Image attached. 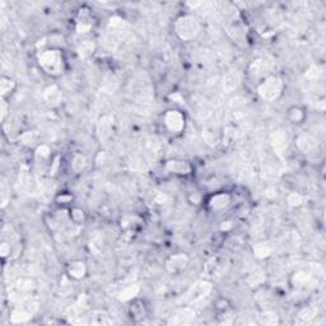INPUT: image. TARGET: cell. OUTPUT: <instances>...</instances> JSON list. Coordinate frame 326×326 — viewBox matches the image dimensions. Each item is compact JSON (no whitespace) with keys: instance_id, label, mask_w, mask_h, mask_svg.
<instances>
[{"instance_id":"8fae6325","label":"cell","mask_w":326,"mask_h":326,"mask_svg":"<svg viewBox=\"0 0 326 326\" xmlns=\"http://www.w3.org/2000/svg\"><path fill=\"white\" fill-rule=\"evenodd\" d=\"M42 98H44L45 103H46L49 107H59L62 102V98H64V94H62L61 88L58 86V84H49L47 87H45V89L42 90Z\"/></svg>"},{"instance_id":"5b68a950","label":"cell","mask_w":326,"mask_h":326,"mask_svg":"<svg viewBox=\"0 0 326 326\" xmlns=\"http://www.w3.org/2000/svg\"><path fill=\"white\" fill-rule=\"evenodd\" d=\"M163 126L171 134H180L186 127V116L181 110L170 109L163 114Z\"/></svg>"},{"instance_id":"ffe728a7","label":"cell","mask_w":326,"mask_h":326,"mask_svg":"<svg viewBox=\"0 0 326 326\" xmlns=\"http://www.w3.org/2000/svg\"><path fill=\"white\" fill-rule=\"evenodd\" d=\"M296 144L298 147V149L303 153H310L311 150L315 149L316 147V140L314 139L312 135L310 134H299L298 137L296 138Z\"/></svg>"},{"instance_id":"3957f363","label":"cell","mask_w":326,"mask_h":326,"mask_svg":"<svg viewBox=\"0 0 326 326\" xmlns=\"http://www.w3.org/2000/svg\"><path fill=\"white\" fill-rule=\"evenodd\" d=\"M258 94L264 101L273 102L276 101L283 94L284 90V82L279 75L269 74L261 79L260 83L256 87Z\"/></svg>"},{"instance_id":"9c48e42d","label":"cell","mask_w":326,"mask_h":326,"mask_svg":"<svg viewBox=\"0 0 326 326\" xmlns=\"http://www.w3.org/2000/svg\"><path fill=\"white\" fill-rule=\"evenodd\" d=\"M89 269H88V264L82 259H75V260L69 261L68 264L65 265V276H68L69 279L73 282H79L83 280L84 278H87Z\"/></svg>"},{"instance_id":"ba28073f","label":"cell","mask_w":326,"mask_h":326,"mask_svg":"<svg viewBox=\"0 0 326 326\" xmlns=\"http://www.w3.org/2000/svg\"><path fill=\"white\" fill-rule=\"evenodd\" d=\"M205 204H207L209 210L213 211V213H221V211L227 210L231 207L232 195L227 191L215 193L205 200Z\"/></svg>"},{"instance_id":"f35d334b","label":"cell","mask_w":326,"mask_h":326,"mask_svg":"<svg viewBox=\"0 0 326 326\" xmlns=\"http://www.w3.org/2000/svg\"><path fill=\"white\" fill-rule=\"evenodd\" d=\"M203 138H204V140L209 144V146H217L218 137L215 135L214 133H213V131H209V130L203 131Z\"/></svg>"},{"instance_id":"d6986e66","label":"cell","mask_w":326,"mask_h":326,"mask_svg":"<svg viewBox=\"0 0 326 326\" xmlns=\"http://www.w3.org/2000/svg\"><path fill=\"white\" fill-rule=\"evenodd\" d=\"M18 88V84L17 82L10 77H6V75H1L0 77V94H1V98H6L12 96L14 92Z\"/></svg>"},{"instance_id":"1f68e13d","label":"cell","mask_w":326,"mask_h":326,"mask_svg":"<svg viewBox=\"0 0 326 326\" xmlns=\"http://www.w3.org/2000/svg\"><path fill=\"white\" fill-rule=\"evenodd\" d=\"M304 202H306V198L298 193H291L287 196V203L292 208H299L304 204Z\"/></svg>"},{"instance_id":"83f0119b","label":"cell","mask_w":326,"mask_h":326,"mask_svg":"<svg viewBox=\"0 0 326 326\" xmlns=\"http://www.w3.org/2000/svg\"><path fill=\"white\" fill-rule=\"evenodd\" d=\"M69 215H70V222L78 224V226H82L87 221V213L79 207H70L69 208Z\"/></svg>"},{"instance_id":"52a82bcc","label":"cell","mask_w":326,"mask_h":326,"mask_svg":"<svg viewBox=\"0 0 326 326\" xmlns=\"http://www.w3.org/2000/svg\"><path fill=\"white\" fill-rule=\"evenodd\" d=\"M190 264V256L186 252H176L166 260V270L172 275H178L186 270Z\"/></svg>"},{"instance_id":"44dd1931","label":"cell","mask_w":326,"mask_h":326,"mask_svg":"<svg viewBox=\"0 0 326 326\" xmlns=\"http://www.w3.org/2000/svg\"><path fill=\"white\" fill-rule=\"evenodd\" d=\"M241 84V77L237 72H228L223 78V89L227 93H232Z\"/></svg>"},{"instance_id":"836d02e7","label":"cell","mask_w":326,"mask_h":326,"mask_svg":"<svg viewBox=\"0 0 326 326\" xmlns=\"http://www.w3.org/2000/svg\"><path fill=\"white\" fill-rule=\"evenodd\" d=\"M187 202H189L191 205H195V207H198V205H200L204 203V195H203V193L202 191H199V190L191 191V193L187 195Z\"/></svg>"},{"instance_id":"30bf717a","label":"cell","mask_w":326,"mask_h":326,"mask_svg":"<svg viewBox=\"0 0 326 326\" xmlns=\"http://www.w3.org/2000/svg\"><path fill=\"white\" fill-rule=\"evenodd\" d=\"M165 170L177 176H189L193 172V166L186 159L170 158L165 162Z\"/></svg>"},{"instance_id":"7402d4cb","label":"cell","mask_w":326,"mask_h":326,"mask_svg":"<svg viewBox=\"0 0 326 326\" xmlns=\"http://www.w3.org/2000/svg\"><path fill=\"white\" fill-rule=\"evenodd\" d=\"M317 310L314 307H304L299 311L297 316H296L295 324L297 325H307V324L312 323L315 317H316Z\"/></svg>"},{"instance_id":"5bb4252c","label":"cell","mask_w":326,"mask_h":326,"mask_svg":"<svg viewBox=\"0 0 326 326\" xmlns=\"http://www.w3.org/2000/svg\"><path fill=\"white\" fill-rule=\"evenodd\" d=\"M271 148L278 155H282L288 149V135L284 130H276L271 135Z\"/></svg>"},{"instance_id":"484cf974","label":"cell","mask_w":326,"mask_h":326,"mask_svg":"<svg viewBox=\"0 0 326 326\" xmlns=\"http://www.w3.org/2000/svg\"><path fill=\"white\" fill-rule=\"evenodd\" d=\"M258 323L265 326L278 325L280 324L279 315L276 314L275 311H263L258 315Z\"/></svg>"},{"instance_id":"2e32d148","label":"cell","mask_w":326,"mask_h":326,"mask_svg":"<svg viewBox=\"0 0 326 326\" xmlns=\"http://www.w3.org/2000/svg\"><path fill=\"white\" fill-rule=\"evenodd\" d=\"M251 250L255 258L259 259V260H265V259L270 258L274 247L267 241H258V242L252 245Z\"/></svg>"},{"instance_id":"e575fe53","label":"cell","mask_w":326,"mask_h":326,"mask_svg":"<svg viewBox=\"0 0 326 326\" xmlns=\"http://www.w3.org/2000/svg\"><path fill=\"white\" fill-rule=\"evenodd\" d=\"M75 307L79 311H86L89 308L90 306V299L87 295H79L78 296L77 301H75Z\"/></svg>"},{"instance_id":"d590c367","label":"cell","mask_w":326,"mask_h":326,"mask_svg":"<svg viewBox=\"0 0 326 326\" xmlns=\"http://www.w3.org/2000/svg\"><path fill=\"white\" fill-rule=\"evenodd\" d=\"M12 255V243L6 239H1L0 242V256L3 260H6Z\"/></svg>"},{"instance_id":"e0dca14e","label":"cell","mask_w":326,"mask_h":326,"mask_svg":"<svg viewBox=\"0 0 326 326\" xmlns=\"http://www.w3.org/2000/svg\"><path fill=\"white\" fill-rule=\"evenodd\" d=\"M287 119L288 121L293 125H301L303 124L304 120L307 119V112L302 106L295 105L291 106L287 111Z\"/></svg>"},{"instance_id":"4dcf8cb0","label":"cell","mask_w":326,"mask_h":326,"mask_svg":"<svg viewBox=\"0 0 326 326\" xmlns=\"http://www.w3.org/2000/svg\"><path fill=\"white\" fill-rule=\"evenodd\" d=\"M323 74H324L323 66L315 64V65H311L310 68H308V70L306 72V74H304V78L311 82H315L319 81V79L323 77Z\"/></svg>"},{"instance_id":"74e56055","label":"cell","mask_w":326,"mask_h":326,"mask_svg":"<svg viewBox=\"0 0 326 326\" xmlns=\"http://www.w3.org/2000/svg\"><path fill=\"white\" fill-rule=\"evenodd\" d=\"M73 200H74V196H73L70 193H60L59 195L55 198V202L59 205H61V207L72 204Z\"/></svg>"},{"instance_id":"d6a6232c","label":"cell","mask_w":326,"mask_h":326,"mask_svg":"<svg viewBox=\"0 0 326 326\" xmlns=\"http://www.w3.org/2000/svg\"><path fill=\"white\" fill-rule=\"evenodd\" d=\"M34 155L40 161H47L51 157V148L47 144H40L34 149Z\"/></svg>"},{"instance_id":"b9f144b4","label":"cell","mask_w":326,"mask_h":326,"mask_svg":"<svg viewBox=\"0 0 326 326\" xmlns=\"http://www.w3.org/2000/svg\"><path fill=\"white\" fill-rule=\"evenodd\" d=\"M232 227H233L232 222L224 221V222H222V223H221V231H222V232H228V231L232 230Z\"/></svg>"},{"instance_id":"7c38bea8","label":"cell","mask_w":326,"mask_h":326,"mask_svg":"<svg viewBox=\"0 0 326 326\" xmlns=\"http://www.w3.org/2000/svg\"><path fill=\"white\" fill-rule=\"evenodd\" d=\"M114 125H115V118L112 115H103L97 122V135L101 142H106L110 139L114 131Z\"/></svg>"},{"instance_id":"603a6c76","label":"cell","mask_w":326,"mask_h":326,"mask_svg":"<svg viewBox=\"0 0 326 326\" xmlns=\"http://www.w3.org/2000/svg\"><path fill=\"white\" fill-rule=\"evenodd\" d=\"M88 167V158L83 153H75L72 157L70 162V168L74 174H82L87 170Z\"/></svg>"},{"instance_id":"4fadbf2b","label":"cell","mask_w":326,"mask_h":326,"mask_svg":"<svg viewBox=\"0 0 326 326\" xmlns=\"http://www.w3.org/2000/svg\"><path fill=\"white\" fill-rule=\"evenodd\" d=\"M195 319V311L190 306H185V307L177 310L174 315L171 316L168 324H174V325H185V324H190Z\"/></svg>"},{"instance_id":"8992f818","label":"cell","mask_w":326,"mask_h":326,"mask_svg":"<svg viewBox=\"0 0 326 326\" xmlns=\"http://www.w3.org/2000/svg\"><path fill=\"white\" fill-rule=\"evenodd\" d=\"M211 282L209 280H198L190 287L186 293L182 296V302L187 306L196 303L210 293Z\"/></svg>"},{"instance_id":"f546056e","label":"cell","mask_w":326,"mask_h":326,"mask_svg":"<svg viewBox=\"0 0 326 326\" xmlns=\"http://www.w3.org/2000/svg\"><path fill=\"white\" fill-rule=\"evenodd\" d=\"M77 50L78 54L81 55V58H89V56L93 55V53L96 51V44L90 40L82 41Z\"/></svg>"},{"instance_id":"8d00e7d4","label":"cell","mask_w":326,"mask_h":326,"mask_svg":"<svg viewBox=\"0 0 326 326\" xmlns=\"http://www.w3.org/2000/svg\"><path fill=\"white\" fill-rule=\"evenodd\" d=\"M152 70L154 72V74L163 75L166 70V64L165 60L161 59V58H155L152 62Z\"/></svg>"},{"instance_id":"d4e9b609","label":"cell","mask_w":326,"mask_h":326,"mask_svg":"<svg viewBox=\"0 0 326 326\" xmlns=\"http://www.w3.org/2000/svg\"><path fill=\"white\" fill-rule=\"evenodd\" d=\"M311 279H312V276L308 273L303 270H297L291 276V283H292V286L296 289H301L307 286L308 283L311 282Z\"/></svg>"},{"instance_id":"4316f807","label":"cell","mask_w":326,"mask_h":326,"mask_svg":"<svg viewBox=\"0 0 326 326\" xmlns=\"http://www.w3.org/2000/svg\"><path fill=\"white\" fill-rule=\"evenodd\" d=\"M140 292V287L138 284H131V286H127L122 289L120 295H119V301L120 302H129L133 301L138 297Z\"/></svg>"},{"instance_id":"60d3db41","label":"cell","mask_w":326,"mask_h":326,"mask_svg":"<svg viewBox=\"0 0 326 326\" xmlns=\"http://www.w3.org/2000/svg\"><path fill=\"white\" fill-rule=\"evenodd\" d=\"M231 307L230 301L226 298H218L215 302V308L218 310V312H224V311H228Z\"/></svg>"},{"instance_id":"9a60e30c","label":"cell","mask_w":326,"mask_h":326,"mask_svg":"<svg viewBox=\"0 0 326 326\" xmlns=\"http://www.w3.org/2000/svg\"><path fill=\"white\" fill-rule=\"evenodd\" d=\"M148 315V308L146 306V302L139 298H135L129 302V316L134 321H140L146 319Z\"/></svg>"},{"instance_id":"cb8c5ba5","label":"cell","mask_w":326,"mask_h":326,"mask_svg":"<svg viewBox=\"0 0 326 326\" xmlns=\"http://www.w3.org/2000/svg\"><path fill=\"white\" fill-rule=\"evenodd\" d=\"M78 33H87L92 30V22H89V13L86 9H81L75 26Z\"/></svg>"},{"instance_id":"7a4b0ae2","label":"cell","mask_w":326,"mask_h":326,"mask_svg":"<svg viewBox=\"0 0 326 326\" xmlns=\"http://www.w3.org/2000/svg\"><path fill=\"white\" fill-rule=\"evenodd\" d=\"M202 22L194 14H181L174 22V32L182 41H191L202 32Z\"/></svg>"},{"instance_id":"6da1fadb","label":"cell","mask_w":326,"mask_h":326,"mask_svg":"<svg viewBox=\"0 0 326 326\" xmlns=\"http://www.w3.org/2000/svg\"><path fill=\"white\" fill-rule=\"evenodd\" d=\"M40 68L50 77H60L65 72V58L61 49L58 47H46L37 55Z\"/></svg>"},{"instance_id":"ab89813d","label":"cell","mask_w":326,"mask_h":326,"mask_svg":"<svg viewBox=\"0 0 326 326\" xmlns=\"http://www.w3.org/2000/svg\"><path fill=\"white\" fill-rule=\"evenodd\" d=\"M8 111H9V103L6 98H1V102H0V119H1V122L5 121L6 116H8Z\"/></svg>"},{"instance_id":"277c9868","label":"cell","mask_w":326,"mask_h":326,"mask_svg":"<svg viewBox=\"0 0 326 326\" xmlns=\"http://www.w3.org/2000/svg\"><path fill=\"white\" fill-rule=\"evenodd\" d=\"M38 306L37 302L31 298V296L27 298L19 301L18 303L13 307L10 312V323L12 324H25L30 321L36 314Z\"/></svg>"},{"instance_id":"ac0fdd59","label":"cell","mask_w":326,"mask_h":326,"mask_svg":"<svg viewBox=\"0 0 326 326\" xmlns=\"http://www.w3.org/2000/svg\"><path fill=\"white\" fill-rule=\"evenodd\" d=\"M40 133L36 130H27L19 135V143L27 148H33L36 149L41 144Z\"/></svg>"},{"instance_id":"f1b7e54d","label":"cell","mask_w":326,"mask_h":326,"mask_svg":"<svg viewBox=\"0 0 326 326\" xmlns=\"http://www.w3.org/2000/svg\"><path fill=\"white\" fill-rule=\"evenodd\" d=\"M90 324L92 325H110V324H112V319L109 312L98 310L94 311L90 316Z\"/></svg>"}]
</instances>
